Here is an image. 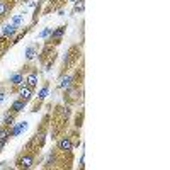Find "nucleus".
I'll use <instances>...</instances> for the list:
<instances>
[{"instance_id": "obj_1", "label": "nucleus", "mask_w": 170, "mask_h": 170, "mask_svg": "<svg viewBox=\"0 0 170 170\" xmlns=\"http://www.w3.org/2000/svg\"><path fill=\"white\" fill-rule=\"evenodd\" d=\"M34 158L31 157V155H25V157H22L21 160H19V167H24V168H29L31 165H32Z\"/></svg>"}, {"instance_id": "obj_2", "label": "nucleus", "mask_w": 170, "mask_h": 170, "mask_svg": "<svg viewBox=\"0 0 170 170\" xmlns=\"http://www.w3.org/2000/svg\"><path fill=\"white\" fill-rule=\"evenodd\" d=\"M19 95H21L22 100H29L31 99V89L29 87H25V85H22L21 90H19Z\"/></svg>"}, {"instance_id": "obj_3", "label": "nucleus", "mask_w": 170, "mask_h": 170, "mask_svg": "<svg viewBox=\"0 0 170 170\" xmlns=\"http://www.w3.org/2000/svg\"><path fill=\"white\" fill-rule=\"evenodd\" d=\"M59 150H65V151H70L72 150V141H70V138H63V140L59 141Z\"/></svg>"}, {"instance_id": "obj_4", "label": "nucleus", "mask_w": 170, "mask_h": 170, "mask_svg": "<svg viewBox=\"0 0 170 170\" xmlns=\"http://www.w3.org/2000/svg\"><path fill=\"white\" fill-rule=\"evenodd\" d=\"M27 85H29V87L38 85V75H36V73H31V75L27 76Z\"/></svg>"}, {"instance_id": "obj_5", "label": "nucleus", "mask_w": 170, "mask_h": 170, "mask_svg": "<svg viewBox=\"0 0 170 170\" xmlns=\"http://www.w3.org/2000/svg\"><path fill=\"white\" fill-rule=\"evenodd\" d=\"M24 104H25V100H17V102H14V106H12L14 112H19V110H22V109H24Z\"/></svg>"}, {"instance_id": "obj_6", "label": "nucleus", "mask_w": 170, "mask_h": 170, "mask_svg": "<svg viewBox=\"0 0 170 170\" xmlns=\"http://www.w3.org/2000/svg\"><path fill=\"white\" fill-rule=\"evenodd\" d=\"M7 138H8V133H7V129H0V148H2V144L7 141Z\"/></svg>"}, {"instance_id": "obj_7", "label": "nucleus", "mask_w": 170, "mask_h": 170, "mask_svg": "<svg viewBox=\"0 0 170 170\" xmlns=\"http://www.w3.org/2000/svg\"><path fill=\"white\" fill-rule=\"evenodd\" d=\"M70 82H72V76H65V78H61L59 87H61V89H68V87H70Z\"/></svg>"}, {"instance_id": "obj_8", "label": "nucleus", "mask_w": 170, "mask_h": 170, "mask_svg": "<svg viewBox=\"0 0 170 170\" xmlns=\"http://www.w3.org/2000/svg\"><path fill=\"white\" fill-rule=\"evenodd\" d=\"M14 32H15V25L14 24H8L4 29V36H8V34H14Z\"/></svg>"}, {"instance_id": "obj_9", "label": "nucleus", "mask_w": 170, "mask_h": 170, "mask_svg": "<svg viewBox=\"0 0 170 170\" xmlns=\"http://www.w3.org/2000/svg\"><path fill=\"white\" fill-rule=\"evenodd\" d=\"M63 32H65V27H59V29H56L55 32H53V38H55V39H59L61 36H63Z\"/></svg>"}, {"instance_id": "obj_10", "label": "nucleus", "mask_w": 170, "mask_h": 170, "mask_svg": "<svg viewBox=\"0 0 170 170\" xmlns=\"http://www.w3.org/2000/svg\"><path fill=\"white\" fill-rule=\"evenodd\" d=\"M12 83H15V85H19V83H22V75H12Z\"/></svg>"}, {"instance_id": "obj_11", "label": "nucleus", "mask_w": 170, "mask_h": 170, "mask_svg": "<svg viewBox=\"0 0 170 170\" xmlns=\"http://www.w3.org/2000/svg\"><path fill=\"white\" fill-rule=\"evenodd\" d=\"M83 7H85L83 0H80V2H76V4H75V10H76V12H82V10H83Z\"/></svg>"}, {"instance_id": "obj_12", "label": "nucleus", "mask_w": 170, "mask_h": 170, "mask_svg": "<svg viewBox=\"0 0 170 170\" xmlns=\"http://www.w3.org/2000/svg\"><path fill=\"white\" fill-rule=\"evenodd\" d=\"M21 21H22V15H15V17L12 19V24L17 25V24H21Z\"/></svg>"}, {"instance_id": "obj_13", "label": "nucleus", "mask_w": 170, "mask_h": 170, "mask_svg": "<svg viewBox=\"0 0 170 170\" xmlns=\"http://www.w3.org/2000/svg\"><path fill=\"white\" fill-rule=\"evenodd\" d=\"M34 56V49L32 48H29V49H27V59H31Z\"/></svg>"}, {"instance_id": "obj_14", "label": "nucleus", "mask_w": 170, "mask_h": 170, "mask_svg": "<svg viewBox=\"0 0 170 170\" xmlns=\"http://www.w3.org/2000/svg\"><path fill=\"white\" fill-rule=\"evenodd\" d=\"M46 93H48V89H42L41 92H39V97H41V99H42V97H46Z\"/></svg>"}, {"instance_id": "obj_15", "label": "nucleus", "mask_w": 170, "mask_h": 170, "mask_svg": "<svg viewBox=\"0 0 170 170\" xmlns=\"http://www.w3.org/2000/svg\"><path fill=\"white\" fill-rule=\"evenodd\" d=\"M4 12H5V5H4V4H0V15H2Z\"/></svg>"}, {"instance_id": "obj_16", "label": "nucleus", "mask_w": 170, "mask_h": 170, "mask_svg": "<svg viewBox=\"0 0 170 170\" xmlns=\"http://www.w3.org/2000/svg\"><path fill=\"white\" fill-rule=\"evenodd\" d=\"M48 34H49V29H46V31H42V32H41V36H48Z\"/></svg>"}, {"instance_id": "obj_17", "label": "nucleus", "mask_w": 170, "mask_h": 170, "mask_svg": "<svg viewBox=\"0 0 170 170\" xmlns=\"http://www.w3.org/2000/svg\"><path fill=\"white\" fill-rule=\"evenodd\" d=\"M4 99H5V95H4V93H0V104L4 102Z\"/></svg>"}]
</instances>
